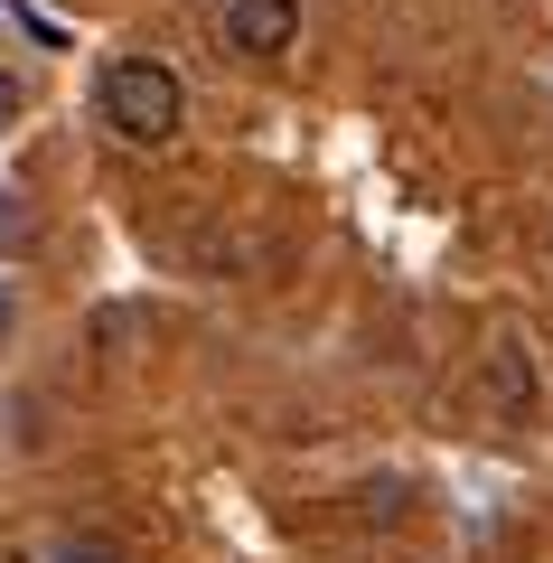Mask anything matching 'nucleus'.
Wrapping results in <instances>:
<instances>
[{"label": "nucleus", "instance_id": "1", "mask_svg": "<svg viewBox=\"0 0 553 563\" xmlns=\"http://www.w3.org/2000/svg\"><path fill=\"white\" fill-rule=\"evenodd\" d=\"M103 122H113L132 151L178 141V122H188V85H178V66L169 57H113V66H103Z\"/></svg>", "mask_w": 553, "mask_h": 563}, {"label": "nucleus", "instance_id": "2", "mask_svg": "<svg viewBox=\"0 0 553 563\" xmlns=\"http://www.w3.org/2000/svg\"><path fill=\"white\" fill-rule=\"evenodd\" d=\"M478 404H488V422H534L544 413V385H534L526 339H488V357H478Z\"/></svg>", "mask_w": 553, "mask_h": 563}, {"label": "nucleus", "instance_id": "3", "mask_svg": "<svg viewBox=\"0 0 553 563\" xmlns=\"http://www.w3.org/2000/svg\"><path fill=\"white\" fill-rule=\"evenodd\" d=\"M225 47L235 57H291L300 47V0H225Z\"/></svg>", "mask_w": 553, "mask_h": 563}, {"label": "nucleus", "instance_id": "4", "mask_svg": "<svg viewBox=\"0 0 553 563\" xmlns=\"http://www.w3.org/2000/svg\"><path fill=\"white\" fill-rule=\"evenodd\" d=\"M57 563H132V544H113V536H66Z\"/></svg>", "mask_w": 553, "mask_h": 563}, {"label": "nucleus", "instance_id": "5", "mask_svg": "<svg viewBox=\"0 0 553 563\" xmlns=\"http://www.w3.org/2000/svg\"><path fill=\"white\" fill-rule=\"evenodd\" d=\"M10 113H20V76H0V122H10Z\"/></svg>", "mask_w": 553, "mask_h": 563}, {"label": "nucleus", "instance_id": "6", "mask_svg": "<svg viewBox=\"0 0 553 563\" xmlns=\"http://www.w3.org/2000/svg\"><path fill=\"white\" fill-rule=\"evenodd\" d=\"M0 339H10V291H0Z\"/></svg>", "mask_w": 553, "mask_h": 563}]
</instances>
